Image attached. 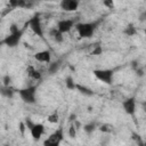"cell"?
Instances as JSON below:
<instances>
[{"label": "cell", "instance_id": "obj_1", "mask_svg": "<svg viewBox=\"0 0 146 146\" xmlns=\"http://www.w3.org/2000/svg\"><path fill=\"white\" fill-rule=\"evenodd\" d=\"M100 21H94V22H83V23H76L74 29L78 33V35L82 39L91 38L97 30Z\"/></svg>", "mask_w": 146, "mask_h": 146}, {"label": "cell", "instance_id": "obj_2", "mask_svg": "<svg viewBox=\"0 0 146 146\" xmlns=\"http://www.w3.org/2000/svg\"><path fill=\"white\" fill-rule=\"evenodd\" d=\"M17 92L24 103L29 105H33L36 103V86H29V87L22 88L17 90Z\"/></svg>", "mask_w": 146, "mask_h": 146}, {"label": "cell", "instance_id": "obj_3", "mask_svg": "<svg viewBox=\"0 0 146 146\" xmlns=\"http://www.w3.org/2000/svg\"><path fill=\"white\" fill-rule=\"evenodd\" d=\"M25 125L30 130V133H31L32 139L34 141H39L41 139V137L43 136V133H44L46 127L42 123H34L31 120H26L25 121Z\"/></svg>", "mask_w": 146, "mask_h": 146}, {"label": "cell", "instance_id": "obj_4", "mask_svg": "<svg viewBox=\"0 0 146 146\" xmlns=\"http://www.w3.org/2000/svg\"><path fill=\"white\" fill-rule=\"evenodd\" d=\"M63 140H64V129L59 127L48 136V138L43 141V146H59Z\"/></svg>", "mask_w": 146, "mask_h": 146}, {"label": "cell", "instance_id": "obj_5", "mask_svg": "<svg viewBox=\"0 0 146 146\" xmlns=\"http://www.w3.org/2000/svg\"><path fill=\"white\" fill-rule=\"evenodd\" d=\"M94 75L96 76L97 80H99L100 82L105 83V84H112L113 82V78H114V71L113 70H108V68H98V70H94Z\"/></svg>", "mask_w": 146, "mask_h": 146}, {"label": "cell", "instance_id": "obj_6", "mask_svg": "<svg viewBox=\"0 0 146 146\" xmlns=\"http://www.w3.org/2000/svg\"><path fill=\"white\" fill-rule=\"evenodd\" d=\"M26 25L31 29V31L35 35H38L41 39H44V31H43L42 23H41V19H40V16L39 15H35L31 19H29V22L26 23Z\"/></svg>", "mask_w": 146, "mask_h": 146}, {"label": "cell", "instance_id": "obj_7", "mask_svg": "<svg viewBox=\"0 0 146 146\" xmlns=\"http://www.w3.org/2000/svg\"><path fill=\"white\" fill-rule=\"evenodd\" d=\"M23 33H24V29H21L19 31L14 32V33H9L7 36H5V39L2 41H0V43L6 44L7 47L14 48L19 43V41L23 36Z\"/></svg>", "mask_w": 146, "mask_h": 146}, {"label": "cell", "instance_id": "obj_8", "mask_svg": "<svg viewBox=\"0 0 146 146\" xmlns=\"http://www.w3.org/2000/svg\"><path fill=\"white\" fill-rule=\"evenodd\" d=\"M75 21L72 19V18H64V19H59L57 22V25H56V29L62 33V34H65V33H68L71 32L72 29H74L75 26Z\"/></svg>", "mask_w": 146, "mask_h": 146}, {"label": "cell", "instance_id": "obj_9", "mask_svg": "<svg viewBox=\"0 0 146 146\" xmlns=\"http://www.w3.org/2000/svg\"><path fill=\"white\" fill-rule=\"evenodd\" d=\"M122 108L128 115L133 116L136 113V98L135 97H129L122 102Z\"/></svg>", "mask_w": 146, "mask_h": 146}, {"label": "cell", "instance_id": "obj_10", "mask_svg": "<svg viewBox=\"0 0 146 146\" xmlns=\"http://www.w3.org/2000/svg\"><path fill=\"white\" fill-rule=\"evenodd\" d=\"M79 5L80 2L78 0H62L59 2V7L64 11H75L79 8Z\"/></svg>", "mask_w": 146, "mask_h": 146}, {"label": "cell", "instance_id": "obj_11", "mask_svg": "<svg viewBox=\"0 0 146 146\" xmlns=\"http://www.w3.org/2000/svg\"><path fill=\"white\" fill-rule=\"evenodd\" d=\"M34 59L39 63L50 64L51 63V52H50V50H40L34 54Z\"/></svg>", "mask_w": 146, "mask_h": 146}, {"label": "cell", "instance_id": "obj_12", "mask_svg": "<svg viewBox=\"0 0 146 146\" xmlns=\"http://www.w3.org/2000/svg\"><path fill=\"white\" fill-rule=\"evenodd\" d=\"M26 73H27L29 78L32 79V80H34V81H40L41 78H42L40 71L36 70L33 65H27V66H26Z\"/></svg>", "mask_w": 146, "mask_h": 146}, {"label": "cell", "instance_id": "obj_13", "mask_svg": "<svg viewBox=\"0 0 146 146\" xmlns=\"http://www.w3.org/2000/svg\"><path fill=\"white\" fill-rule=\"evenodd\" d=\"M48 34H49V36H50L55 42H57V43H62V42L64 41V34H62L56 27L50 29L49 32H48Z\"/></svg>", "mask_w": 146, "mask_h": 146}, {"label": "cell", "instance_id": "obj_14", "mask_svg": "<svg viewBox=\"0 0 146 146\" xmlns=\"http://www.w3.org/2000/svg\"><path fill=\"white\" fill-rule=\"evenodd\" d=\"M0 95L5 98H13L15 95V90L10 87H6V86H0Z\"/></svg>", "mask_w": 146, "mask_h": 146}, {"label": "cell", "instance_id": "obj_15", "mask_svg": "<svg viewBox=\"0 0 146 146\" xmlns=\"http://www.w3.org/2000/svg\"><path fill=\"white\" fill-rule=\"evenodd\" d=\"M75 90L80 91L82 95H86V96H92L94 95V91L90 88H88L86 86H82V84H79V83H76V89Z\"/></svg>", "mask_w": 146, "mask_h": 146}, {"label": "cell", "instance_id": "obj_16", "mask_svg": "<svg viewBox=\"0 0 146 146\" xmlns=\"http://www.w3.org/2000/svg\"><path fill=\"white\" fill-rule=\"evenodd\" d=\"M9 7L10 8H25L26 1L25 0H10L9 1Z\"/></svg>", "mask_w": 146, "mask_h": 146}, {"label": "cell", "instance_id": "obj_17", "mask_svg": "<svg viewBox=\"0 0 146 146\" xmlns=\"http://www.w3.org/2000/svg\"><path fill=\"white\" fill-rule=\"evenodd\" d=\"M65 86H66V88L68 90H75L76 89V82L74 81L73 76H71V75L66 76V79H65Z\"/></svg>", "mask_w": 146, "mask_h": 146}, {"label": "cell", "instance_id": "obj_18", "mask_svg": "<svg viewBox=\"0 0 146 146\" xmlns=\"http://www.w3.org/2000/svg\"><path fill=\"white\" fill-rule=\"evenodd\" d=\"M47 121H48L50 124H57V123L59 122V114H58V112L55 111V112H52L51 114H49V115L47 116Z\"/></svg>", "mask_w": 146, "mask_h": 146}, {"label": "cell", "instance_id": "obj_19", "mask_svg": "<svg viewBox=\"0 0 146 146\" xmlns=\"http://www.w3.org/2000/svg\"><path fill=\"white\" fill-rule=\"evenodd\" d=\"M123 33H124L125 35H128V36H132V35H135V34L137 33V29L135 27L133 24H129V25L124 29Z\"/></svg>", "mask_w": 146, "mask_h": 146}, {"label": "cell", "instance_id": "obj_20", "mask_svg": "<svg viewBox=\"0 0 146 146\" xmlns=\"http://www.w3.org/2000/svg\"><path fill=\"white\" fill-rule=\"evenodd\" d=\"M67 133H68V137L70 138H76V133H78V129L75 128V125L72 123L70 127H68V131H67Z\"/></svg>", "mask_w": 146, "mask_h": 146}, {"label": "cell", "instance_id": "obj_21", "mask_svg": "<svg viewBox=\"0 0 146 146\" xmlns=\"http://www.w3.org/2000/svg\"><path fill=\"white\" fill-rule=\"evenodd\" d=\"M99 130H100L102 132H104V133H110V132H112V130H113V127H112L111 124L104 123V124H102V125L99 127Z\"/></svg>", "mask_w": 146, "mask_h": 146}, {"label": "cell", "instance_id": "obj_22", "mask_svg": "<svg viewBox=\"0 0 146 146\" xmlns=\"http://www.w3.org/2000/svg\"><path fill=\"white\" fill-rule=\"evenodd\" d=\"M95 129H96V124H95V123H88V124H84V125H83V130H84L87 133H91Z\"/></svg>", "mask_w": 146, "mask_h": 146}, {"label": "cell", "instance_id": "obj_23", "mask_svg": "<svg viewBox=\"0 0 146 146\" xmlns=\"http://www.w3.org/2000/svg\"><path fill=\"white\" fill-rule=\"evenodd\" d=\"M102 52H103V48H102L100 46H96V47L92 49L91 55H92V56H99V55H102Z\"/></svg>", "mask_w": 146, "mask_h": 146}, {"label": "cell", "instance_id": "obj_24", "mask_svg": "<svg viewBox=\"0 0 146 146\" xmlns=\"http://www.w3.org/2000/svg\"><path fill=\"white\" fill-rule=\"evenodd\" d=\"M10 84H11V78L7 74V75H5V76L2 78V86L10 87Z\"/></svg>", "mask_w": 146, "mask_h": 146}, {"label": "cell", "instance_id": "obj_25", "mask_svg": "<svg viewBox=\"0 0 146 146\" xmlns=\"http://www.w3.org/2000/svg\"><path fill=\"white\" fill-rule=\"evenodd\" d=\"M50 66H49V73H54V72H56L57 71V68H58V66H59V62H56V63H50L49 64Z\"/></svg>", "mask_w": 146, "mask_h": 146}, {"label": "cell", "instance_id": "obj_26", "mask_svg": "<svg viewBox=\"0 0 146 146\" xmlns=\"http://www.w3.org/2000/svg\"><path fill=\"white\" fill-rule=\"evenodd\" d=\"M18 130H19V132L24 136L25 135V131L27 130V128H26V125H25V122H19V124H18Z\"/></svg>", "mask_w": 146, "mask_h": 146}, {"label": "cell", "instance_id": "obj_27", "mask_svg": "<svg viewBox=\"0 0 146 146\" xmlns=\"http://www.w3.org/2000/svg\"><path fill=\"white\" fill-rule=\"evenodd\" d=\"M103 5H104V6H106L108 9L114 8V2H113L112 0H105V1H103Z\"/></svg>", "mask_w": 146, "mask_h": 146}]
</instances>
